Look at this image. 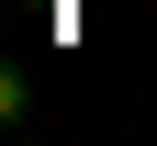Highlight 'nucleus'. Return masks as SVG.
<instances>
[{
    "label": "nucleus",
    "instance_id": "f257e3e1",
    "mask_svg": "<svg viewBox=\"0 0 157 146\" xmlns=\"http://www.w3.org/2000/svg\"><path fill=\"white\" fill-rule=\"evenodd\" d=\"M11 124H34V79L23 68H0V135H11Z\"/></svg>",
    "mask_w": 157,
    "mask_h": 146
}]
</instances>
